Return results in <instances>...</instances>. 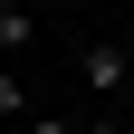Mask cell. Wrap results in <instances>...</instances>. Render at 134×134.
<instances>
[{"mask_svg":"<svg viewBox=\"0 0 134 134\" xmlns=\"http://www.w3.org/2000/svg\"><path fill=\"white\" fill-rule=\"evenodd\" d=\"M77 77H86L96 96H115V86H125V77H134V58H125V38H96L86 58H77Z\"/></svg>","mask_w":134,"mask_h":134,"instance_id":"6da1fadb","label":"cell"},{"mask_svg":"<svg viewBox=\"0 0 134 134\" xmlns=\"http://www.w3.org/2000/svg\"><path fill=\"white\" fill-rule=\"evenodd\" d=\"M10 115H29V86H19V67H0V125Z\"/></svg>","mask_w":134,"mask_h":134,"instance_id":"7a4b0ae2","label":"cell"},{"mask_svg":"<svg viewBox=\"0 0 134 134\" xmlns=\"http://www.w3.org/2000/svg\"><path fill=\"white\" fill-rule=\"evenodd\" d=\"M29 48V10H0V58H19Z\"/></svg>","mask_w":134,"mask_h":134,"instance_id":"3957f363","label":"cell"},{"mask_svg":"<svg viewBox=\"0 0 134 134\" xmlns=\"http://www.w3.org/2000/svg\"><path fill=\"white\" fill-rule=\"evenodd\" d=\"M29 134H86V125H58V115H29Z\"/></svg>","mask_w":134,"mask_h":134,"instance_id":"277c9868","label":"cell"},{"mask_svg":"<svg viewBox=\"0 0 134 134\" xmlns=\"http://www.w3.org/2000/svg\"><path fill=\"white\" fill-rule=\"evenodd\" d=\"M86 134H125V125H115V115H96V125H86Z\"/></svg>","mask_w":134,"mask_h":134,"instance_id":"5b68a950","label":"cell"},{"mask_svg":"<svg viewBox=\"0 0 134 134\" xmlns=\"http://www.w3.org/2000/svg\"><path fill=\"white\" fill-rule=\"evenodd\" d=\"M0 10H29V0H0Z\"/></svg>","mask_w":134,"mask_h":134,"instance_id":"8992f818","label":"cell"},{"mask_svg":"<svg viewBox=\"0 0 134 134\" xmlns=\"http://www.w3.org/2000/svg\"><path fill=\"white\" fill-rule=\"evenodd\" d=\"M125 58H134V38H125Z\"/></svg>","mask_w":134,"mask_h":134,"instance_id":"52a82bcc","label":"cell"}]
</instances>
